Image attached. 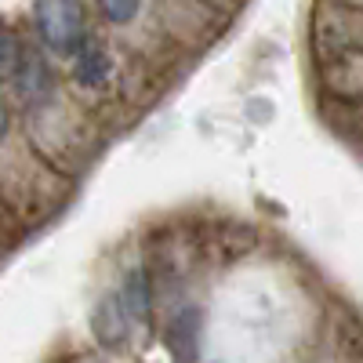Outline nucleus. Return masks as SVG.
Here are the masks:
<instances>
[{"instance_id": "1", "label": "nucleus", "mask_w": 363, "mask_h": 363, "mask_svg": "<svg viewBox=\"0 0 363 363\" xmlns=\"http://www.w3.org/2000/svg\"><path fill=\"white\" fill-rule=\"evenodd\" d=\"M37 33L55 55H73L84 44L80 0H37Z\"/></svg>"}, {"instance_id": "2", "label": "nucleus", "mask_w": 363, "mask_h": 363, "mask_svg": "<svg viewBox=\"0 0 363 363\" xmlns=\"http://www.w3.org/2000/svg\"><path fill=\"white\" fill-rule=\"evenodd\" d=\"M11 80H15V87H18V95H22L26 106H40V102H48V95H51L48 66L40 62V55H33V51H26V55L18 58Z\"/></svg>"}, {"instance_id": "3", "label": "nucleus", "mask_w": 363, "mask_h": 363, "mask_svg": "<svg viewBox=\"0 0 363 363\" xmlns=\"http://www.w3.org/2000/svg\"><path fill=\"white\" fill-rule=\"evenodd\" d=\"M73 77H77L80 87H102V84L109 80V55H106L99 44L80 48L77 66H73Z\"/></svg>"}, {"instance_id": "4", "label": "nucleus", "mask_w": 363, "mask_h": 363, "mask_svg": "<svg viewBox=\"0 0 363 363\" xmlns=\"http://www.w3.org/2000/svg\"><path fill=\"white\" fill-rule=\"evenodd\" d=\"M193 330H196V313H182L178 320H171V349H178V342H186L189 356H193Z\"/></svg>"}, {"instance_id": "5", "label": "nucleus", "mask_w": 363, "mask_h": 363, "mask_svg": "<svg viewBox=\"0 0 363 363\" xmlns=\"http://www.w3.org/2000/svg\"><path fill=\"white\" fill-rule=\"evenodd\" d=\"M99 4H102V11H106L109 22L124 26V22H131V18L138 15V4H142V0H99Z\"/></svg>"}]
</instances>
